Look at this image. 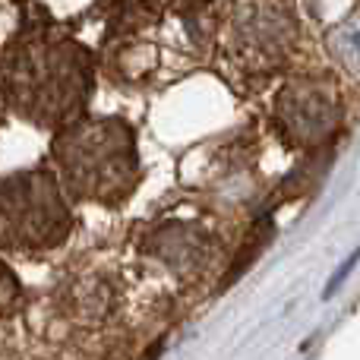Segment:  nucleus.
<instances>
[{
    "mask_svg": "<svg viewBox=\"0 0 360 360\" xmlns=\"http://www.w3.org/2000/svg\"><path fill=\"white\" fill-rule=\"evenodd\" d=\"M357 259H360V250H357V253H354V256H351V259H348V262H345V266H342V269H338V272H335V278H332V281H329V294H332V291H335V288H338V285H342V281H345V278H348L351 266H354V262H357Z\"/></svg>",
    "mask_w": 360,
    "mask_h": 360,
    "instance_id": "nucleus-8",
    "label": "nucleus"
},
{
    "mask_svg": "<svg viewBox=\"0 0 360 360\" xmlns=\"http://www.w3.org/2000/svg\"><path fill=\"white\" fill-rule=\"evenodd\" d=\"M152 243H155L152 250H155L165 262H171V266H177V269H196L205 256L202 237H199L196 231L184 228V224H171V228H165Z\"/></svg>",
    "mask_w": 360,
    "mask_h": 360,
    "instance_id": "nucleus-5",
    "label": "nucleus"
},
{
    "mask_svg": "<svg viewBox=\"0 0 360 360\" xmlns=\"http://www.w3.org/2000/svg\"><path fill=\"white\" fill-rule=\"evenodd\" d=\"M54 158L67 190L82 199L117 202L139 180L136 139L117 117L70 124L54 139Z\"/></svg>",
    "mask_w": 360,
    "mask_h": 360,
    "instance_id": "nucleus-2",
    "label": "nucleus"
},
{
    "mask_svg": "<svg viewBox=\"0 0 360 360\" xmlns=\"http://www.w3.org/2000/svg\"><path fill=\"white\" fill-rule=\"evenodd\" d=\"M19 300V285L6 266H0V313H6Z\"/></svg>",
    "mask_w": 360,
    "mask_h": 360,
    "instance_id": "nucleus-7",
    "label": "nucleus"
},
{
    "mask_svg": "<svg viewBox=\"0 0 360 360\" xmlns=\"http://www.w3.org/2000/svg\"><path fill=\"white\" fill-rule=\"evenodd\" d=\"M70 234V209L48 171L0 180V247L54 250Z\"/></svg>",
    "mask_w": 360,
    "mask_h": 360,
    "instance_id": "nucleus-3",
    "label": "nucleus"
},
{
    "mask_svg": "<svg viewBox=\"0 0 360 360\" xmlns=\"http://www.w3.org/2000/svg\"><path fill=\"white\" fill-rule=\"evenodd\" d=\"M338 98L319 82H294L275 105V124L291 146H323L338 127Z\"/></svg>",
    "mask_w": 360,
    "mask_h": 360,
    "instance_id": "nucleus-4",
    "label": "nucleus"
},
{
    "mask_svg": "<svg viewBox=\"0 0 360 360\" xmlns=\"http://www.w3.org/2000/svg\"><path fill=\"white\" fill-rule=\"evenodd\" d=\"M269 237H272V221H262L259 228H256L253 234H250L247 250H240V256L234 259V266H231V272H228V281H234L240 272H247V266L262 253V247L269 243Z\"/></svg>",
    "mask_w": 360,
    "mask_h": 360,
    "instance_id": "nucleus-6",
    "label": "nucleus"
},
{
    "mask_svg": "<svg viewBox=\"0 0 360 360\" xmlns=\"http://www.w3.org/2000/svg\"><path fill=\"white\" fill-rule=\"evenodd\" d=\"M92 89V57L70 38H32L4 67V95L16 111L44 127L76 124Z\"/></svg>",
    "mask_w": 360,
    "mask_h": 360,
    "instance_id": "nucleus-1",
    "label": "nucleus"
}]
</instances>
